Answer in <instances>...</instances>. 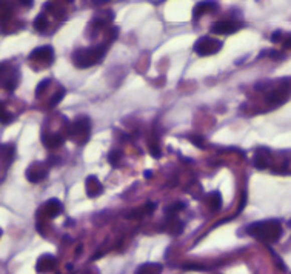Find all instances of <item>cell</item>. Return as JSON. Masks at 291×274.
I'll return each instance as SVG.
<instances>
[{
    "label": "cell",
    "instance_id": "obj_16",
    "mask_svg": "<svg viewBox=\"0 0 291 274\" xmlns=\"http://www.w3.org/2000/svg\"><path fill=\"white\" fill-rule=\"evenodd\" d=\"M14 153H16L14 145H11V144H4V145H0V165L8 167V165L13 162Z\"/></svg>",
    "mask_w": 291,
    "mask_h": 274
},
{
    "label": "cell",
    "instance_id": "obj_8",
    "mask_svg": "<svg viewBox=\"0 0 291 274\" xmlns=\"http://www.w3.org/2000/svg\"><path fill=\"white\" fill-rule=\"evenodd\" d=\"M47 176H48V167L42 162H34L27 170V179L31 184H39Z\"/></svg>",
    "mask_w": 291,
    "mask_h": 274
},
{
    "label": "cell",
    "instance_id": "obj_6",
    "mask_svg": "<svg viewBox=\"0 0 291 274\" xmlns=\"http://www.w3.org/2000/svg\"><path fill=\"white\" fill-rule=\"evenodd\" d=\"M63 213V205L57 199H50L43 203V207L39 210V219H54Z\"/></svg>",
    "mask_w": 291,
    "mask_h": 274
},
{
    "label": "cell",
    "instance_id": "obj_26",
    "mask_svg": "<svg viewBox=\"0 0 291 274\" xmlns=\"http://www.w3.org/2000/svg\"><path fill=\"white\" fill-rule=\"evenodd\" d=\"M191 142H193L194 145H197L199 148H202V147H204V141H202V137H200V135H193V137H191Z\"/></svg>",
    "mask_w": 291,
    "mask_h": 274
},
{
    "label": "cell",
    "instance_id": "obj_25",
    "mask_svg": "<svg viewBox=\"0 0 291 274\" xmlns=\"http://www.w3.org/2000/svg\"><path fill=\"white\" fill-rule=\"evenodd\" d=\"M50 85V80L48 79H45V80H42L39 85H37V89H36V96L37 97H40L42 94H43V91L47 89V86Z\"/></svg>",
    "mask_w": 291,
    "mask_h": 274
},
{
    "label": "cell",
    "instance_id": "obj_1",
    "mask_svg": "<svg viewBox=\"0 0 291 274\" xmlns=\"http://www.w3.org/2000/svg\"><path fill=\"white\" fill-rule=\"evenodd\" d=\"M247 233L260 242L273 243V242H277L279 237L282 236V225L279 223V220H273V219L254 222L247 228Z\"/></svg>",
    "mask_w": 291,
    "mask_h": 274
},
{
    "label": "cell",
    "instance_id": "obj_28",
    "mask_svg": "<svg viewBox=\"0 0 291 274\" xmlns=\"http://www.w3.org/2000/svg\"><path fill=\"white\" fill-rule=\"evenodd\" d=\"M66 2H70V0H66Z\"/></svg>",
    "mask_w": 291,
    "mask_h": 274
},
{
    "label": "cell",
    "instance_id": "obj_18",
    "mask_svg": "<svg viewBox=\"0 0 291 274\" xmlns=\"http://www.w3.org/2000/svg\"><path fill=\"white\" fill-rule=\"evenodd\" d=\"M208 207L211 208L213 213H216L222 208V196H220L219 191H213L208 196Z\"/></svg>",
    "mask_w": 291,
    "mask_h": 274
},
{
    "label": "cell",
    "instance_id": "obj_11",
    "mask_svg": "<svg viewBox=\"0 0 291 274\" xmlns=\"http://www.w3.org/2000/svg\"><path fill=\"white\" fill-rule=\"evenodd\" d=\"M271 162V153L268 151L266 148H259L254 153V159H253V164L257 170H265L270 167Z\"/></svg>",
    "mask_w": 291,
    "mask_h": 274
},
{
    "label": "cell",
    "instance_id": "obj_2",
    "mask_svg": "<svg viewBox=\"0 0 291 274\" xmlns=\"http://www.w3.org/2000/svg\"><path fill=\"white\" fill-rule=\"evenodd\" d=\"M105 53H106L105 45H99V47H93V48H80L74 51L73 63L77 68H89L99 63L105 57Z\"/></svg>",
    "mask_w": 291,
    "mask_h": 274
},
{
    "label": "cell",
    "instance_id": "obj_3",
    "mask_svg": "<svg viewBox=\"0 0 291 274\" xmlns=\"http://www.w3.org/2000/svg\"><path fill=\"white\" fill-rule=\"evenodd\" d=\"M91 134V120L88 116H79L68 128V137L77 145H85Z\"/></svg>",
    "mask_w": 291,
    "mask_h": 274
},
{
    "label": "cell",
    "instance_id": "obj_13",
    "mask_svg": "<svg viewBox=\"0 0 291 274\" xmlns=\"http://www.w3.org/2000/svg\"><path fill=\"white\" fill-rule=\"evenodd\" d=\"M56 257L53 254H43L39 257L37 263H36V271L43 274V272H48V271H53L56 268Z\"/></svg>",
    "mask_w": 291,
    "mask_h": 274
},
{
    "label": "cell",
    "instance_id": "obj_23",
    "mask_svg": "<svg viewBox=\"0 0 291 274\" xmlns=\"http://www.w3.org/2000/svg\"><path fill=\"white\" fill-rule=\"evenodd\" d=\"M63 96H65V89L63 88H60L57 93L51 97V102H50V106H56L62 99H63Z\"/></svg>",
    "mask_w": 291,
    "mask_h": 274
},
{
    "label": "cell",
    "instance_id": "obj_19",
    "mask_svg": "<svg viewBox=\"0 0 291 274\" xmlns=\"http://www.w3.org/2000/svg\"><path fill=\"white\" fill-rule=\"evenodd\" d=\"M148 147H150V153L153 157H161V145H159V141H158V137L156 135H151V139L148 142Z\"/></svg>",
    "mask_w": 291,
    "mask_h": 274
},
{
    "label": "cell",
    "instance_id": "obj_17",
    "mask_svg": "<svg viewBox=\"0 0 291 274\" xmlns=\"http://www.w3.org/2000/svg\"><path fill=\"white\" fill-rule=\"evenodd\" d=\"M161 272H162V265L161 263H154V262L143 263L136 271V274H161Z\"/></svg>",
    "mask_w": 291,
    "mask_h": 274
},
{
    "label": "cell",
    "instance_id": "obj_12",
    "mask_svg": "<svg viewBox=\"0 0 291 274\" xmlns=\"http://www.w3.org/2000/svg\"><path fill=\"white\" fill-rule=\"evenodd\" d=\"M85 191H86L88 197H97V196L102 194L103 187H102L100 180L96 176H88L86 182H85Z\"/></svg>",
    "mask_w": 291,
    "mask_h": 274
},
{
    "label": "cell",
    "instance_id": "obj_10",
    "mask_svg": "<svg viewBox=\"0 0 291 274\" xmlns=\"http://www.w3.org/2000/svg\"><path fill=\"white\" fill-rule=\"evenodd\" d=\"M28 59L31 62H36V63H43V65H51V62L54 60V51L51 47H40L37 50H34Z\"/></svg>",
    "mask_w": 291,
    "mask_h": 274
},
{
    "label": "cell",
    "instance_id": "obj_21",
    "mask_svg": "<svg viewBox=\"0 0 291 274\" xmlns=\"http://www.w3.org/2000/svg\"><path fill=\"white\" fill-rule=\"evenodd\" d=\"M13 120L11 112L5 108V105L0 102V123H10Z\"/></svg>",
    "mask_w": 291,
    "mask_h": 274
},
{
    "label": "cell",
    "instance_id": "obj_5",
    "mask_svg": "<svg viewBox=\"0 0 291 274\" xmlns=\"http://www.w3.org/2000/svg\"><path fill=\"white\" fill-rule=\"evenodd\" d=\"M222 48V42L213 37H200L194 43V51L199 56H213Z\"/></svg>",
    "mask_w": 291,
    "mask_h": 274
},
{
    "label": "cell",
    "instance_id": "obj_22",
    "mask_svg": "<svg viewBox=\"0 0 291 274\" xmlns=\"http://www.w3.org/2000/svg\"><path fill=\"white\" fill-rule=\"evenodd\" d=\"M120 157H122V153L119 150H113V151L108 154V161L111 162V165L116 167L119 164V161H120Z\"/></svg>",
    "mask_w": 291,
    "mask_h": 274
},
{
    "label": "cell",
    "instance_id": "obj_4",
    "mask_svg": "<svg viewBox=\"0 0 291 274\" xmlns=\"http://www.w3.org/2000/svg\"><path fill=\"white\" fill-rule=\"evenodd\" d=\"M289 96H291V79H283L279 82L277 86H274L270 93L266 94V102L273 106H279L285 103Z\"/></svg>",
    "mask_w": 291,
    "mask_h": 274
},
{
    "label": "cell",
    "instance_id": "obj_27",
    "mask_svg": "<svg viewBox=\"0 0 291 274\" xmlns=\"http://www.w3.org/2000/svg\"><path fill=\"white\" fill-rule=\"evenodd\" d=\"M0 236H2V230H0Z\"/></svg>",
    "mask_w": 291,
    "mask_h": 274
},
{
    "label": "cell",
    "instance_id": "obj_15",
    "mask_svg": "<svg viewBox=\"0 0 291 274\" xmlns=\"http://www.w3.org/2000/svg\"><path fill=\"white\" fill-rule=\"evenodd\" d=\"M217 10V5L213 0H204V2H199L196 7H194V19H199L202 17L204 14H210V13H214Z\"/></svg>",
    "mask_w": 291,
    "mask_h": 274
},
{
    "label": "cell",
    "instance_id": "obj_24",
    "mask_svg": "<svg viewBox=\"0 0 291 274\" xmlns=\"http://www.w3.org/2000/svg\"><path fill=\"white\" fill-rule=\"evenodd\" d=\"M11 10L5 2H0V20H5L7 17H10Z\"/></svg>",
    "mask_w": 291,
    "mask_h": 274
},
{
    "label": "cell",
    "instance_id": "obj_20",
    "mask_svg": "<svg viewBox=\"0 0 291 274\" xmlns=\"http://www.w3.org/2000/svg\"><path fill=\"white\" fill-rule=\"evenodd\" d=\"M47 27H48V19H47V16H45V14H40V16L34 20V28H36L37 31H45V30H47Z\"/></svg>",
    "mask_w": 291,
    "mask_h": 274
},
{
    "label": "cell",
    "instance_id": "obj_7",
    "mask_svg": "<svg viewBox=\"0 0 291 274\" xmlns=\"http://www.w3.org/2000/svg\"><path fill=\"white\" fill-rule=\"evenodd\" d=\"M17 82H19L17 71L10 68L7 63L0 65V83H2L8 91H13L16 88Z\"/></svg>",
    "mask_w": 291,
    "mask_h": 274
},
{
    "label": "cell",
    "instance_id": "obj_9",
    "mask_svg": "<svg viewBox=\"0 0 291 274\" xmlns=\"http://www.w3.org/2000/svg\"><path fill=\"white\" fill-rule=\"evenodd\" d=\"M242 27V24L239 22H234V20H220V22H216L213 25L211 31L214 34H219V36H230L236 31H239Z\"/></svg>",
    "mask_w": 291,
    "mask_h": 274
},
{
    "label": "cell",
    "instance_id": "obj_14",
    "mask_svg": "<svg viewBox=\"0 0 291 274\" xmlns=\"http://www.w3.org/2000/svg\"><path fill=\"white\" fill-rule=\"evenodd\" d=\"M42 142L47 148L54 150V148H59L65 144V137L59 132H48V134H43Z\"/></svg>",
    "mask_w": 291,
    "mask_h": 274
}]
</instances>
